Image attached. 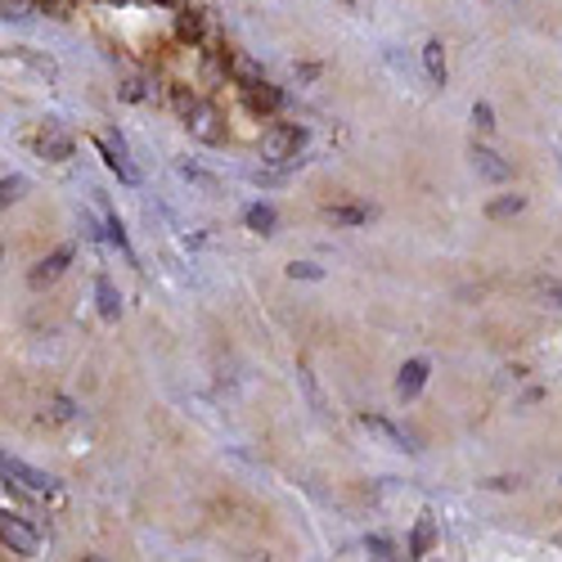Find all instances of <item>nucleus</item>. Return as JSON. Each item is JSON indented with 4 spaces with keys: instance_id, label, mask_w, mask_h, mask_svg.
<instances>
[{
    "instance_id": "nucleus-1",
    "label": "nucleus",
    "mask_w": 562,
    "mask_h": 562,
    "mask_svg": "<svg viewBox=\"0 0 562 562\" xmlns=\"http://www.w3.org/2000/svg\"><path fill=\"white\" fill-rule=\"evenodd\" d=\"M302 145H306V131H302V126H270V131L261 135V162H270V167H293V162H302V158H297Z\"/></svg>"
},
{
    "instance_id": "nucleus-2",
    "label": "nucleus",
    "mask_w": 562,
    "mask_h": 562,
    "mask_svg": "<svg viewBox=\"0 0 562 562\" xmlns=\"http://www.w3.org/2000/svg\"><path fill=\"white\" fill-rule=\"evenodd\" d=\"M184 131H190L199 145H207V149H216V145H225V113L212 104V100H194L190 104V113H184Z\"/></svg>"
},
{
    "instance_id": "nucleus-3",
    "label": "nucleus",
    "mask_w": 562,
    "mask_h": 562,
    "mask_svg": "<svg viewBox=\"0 0 562 562\" xmlns=\"http://www.w3.org/2000/svg\"><path fill=\"white\" fill-rule=\"evenodd\" d=\"M0 473H5L10 486H23V491H32V495H50V491L59 486L50 473H41V468H32V463H23V459H14V454L0 459Z\"/></svg>"
},
{
    "instance_id": "nucleus-4",
    "label": "nucleus",
    "mask_w": 562,
    "mask_h": 562,
    "mask_svg": "<svg viewBox=\"0 0 562 562\" xmlns=\"http://www.w3.org/2000/svg\"><path fill=\"white\" fill-rule=\"evenodd\" d=\"M0 540H5V549L19 558H32L41 549V531L23 518V513H5V518H0Z\"/></svg>"
},
{
    "instance_id": "nucleus-5",
    "label": "nucleus",
    "mask_w": 562,
    "mask_h": 562,
    "mask_svg": "<svg viewBox=\"0 0 562 562\" xmlns=\"http://www.w3.org/2000/svg\"><path fill=\"white\" fill-rule=\"evenodd\" d=\"M95 149H100V158H104V167L122 180V184H139V167L126 158V145H122V135L113 139V135H95Z\"/></svg>"
},
{
    "instance_id": "nucleus-6",
    "label": "nucleus",
    "mask_w": 562,
    "mask_h": 562,
    "mask_svg": "<svg viewBox=\"0 0 562 562\" xmlns=\"http://www.w3.org/2000/svg\"><path fill=\"white\" fill-rule=\"evenodd\" d=\"M360 424H364L373 437H383L392 450H405V454H418V450H424V446H418V437H414V432L396 428L392 418H383V414H360Z\"/></svg>"
},
{
    "instance_id": "nucleus-7",
    "label": "nucleus",
    "mask_w": 562,
    "mask_h": 562,
    "mask_svg": "<svg viewBox=\"0 0 562 562\" xmlns=\"http://www.w3.org/2000/svg\"><path fill=\"white\" fill-rule=\"evenodd\" d=\"M428 373H432V364H428V360H405V364H401V373H396V401H401V405L418 401V392L428 387Z\"/></svg>"
},
{
    "instance_id": "nucleus-8",
    "label": "nucleus",
    "mask_w": 562,
    "mask_h": 562,
    "mask_svg": "<svg viewBox=\"0 0 562 562\" xmlns=\"http://www.w3.org/2000/svg\"><path fill=\"white\" fill-rule=\"evenodd\" d=\"M468 158H473L477 176H482V180H491V184L513 180V162H508V158H499V154H495V149H486V145H473V149H468Z\"/></svg>"
},
{
    "instance_id": "nucleus-9",
    "label": "nucleus",
    "mask_w": 562,
    "mask_h": 562,
    "mask_svg": "<svg viewBox=\"0 0 562 562\" xmlns=\"http://www.w3.org/2000/svg\"><path fill=\"white\" fill-rule=\"evenodd\" d=\"M68 261H72V248L64 244V248H55L50 257H45V261H36V266L27 270V284H32V289H50L55 279L68 270Z\"/></svg>"
},
{
    "instance_id": "nucleus-10",
    "label": "nucleus",
    "mask_w": 562,
    "mask_h": 562,
    "mask_svg": "<svg viewBox=\"0 0 562 562\" xmlns=\"http://www.w3.org/2000/svg\"><path fill=\"white\" fill-rule=\"evenodd\" d=\"M36 154H41V158H50V162H68V158H72V135H64V131H55V126H45V131L36 135Z\"/></svg>"
},
{
    "instance_id": "nucleus-11",
    "label": "nucleus",
    "mask_w": 562,
    "mask_h": 562,
    "mask_svg": "<svg viewBox=\"0 0 562 562\" xmlns=\"http://www.w3.org/2000/svg\"><path fill=\"white\" fill-rule=\"evenodd\" d=\"M225 64H229V81L239 86V90H252V86H261V81H266L261 64H257V59H248V55H229Z\"/></svg>"
},
{
    "instance_id": "nucleus-12",
    "label": "nucleus",
    "mask_w": 562,
    "mask_h": 562,
    "mask_svg": "<svg viewBox=\"0 0 562 562\" xmlns=\"http://www.w3.org/2000/svg\"><path fill=\"white\" fill-rule=\"evenodd\" d=\"M244 100H248L252 113H274V109H284V90L270 86V81H261V86L244 90Z\"/></svg>"
},
{
    "instance_id": "nucleus-13",
    "label": "nucleus",
    "mask_w": 562,
    "mask_h": 562,
    "mask_svg": "<svg viewBox=\"0 0 562 562\" xmlns=\"http://www.w3.org/2000/svg\"><path fill=\"white\" fill-rule=\"evenodd\" d=\"M95 302H100V319L104 324H117V315H122V297H117V289H113V279H95Z\"/></svg>"
},
{
    "instance_id": "nucleus-14",
    "label": "nucleus",
    "mask_w": 562,
    "mask_h": 562,
    "mask_svg": "<svg viewBox=\"0 0 562 562\" xmlns=\"http://www.w3.org/2000/svg\"><path fill=\"white\" fill-rule=\"evenodd\" d=\"M244 225H248L252 234H261V239H266V234H274L279 216H274V207H270V203H252V207L244 212Z\"/></svg>"
},
{
    "instance_id": "nucleus-15",
    "label": "nucleus",
    "mask_w": 562,
    "mask_h": 562,
    "mask_svg": "<svg viewBox=\"0 0 562 562\" xmlns=\"http://www.w3.org/2000/svg\"><path fill=\"white\" fill-rule=\"evenodd\" d=\"M203 27H207V14L203 10H184V14H176V36L180 41H203Z\"/></svg>"
},
{
    "instance_id": "nucleus-16",
    "label": "nucleus",
    "mask_w": 562,
    "mask_h": 562,
    "mask_svg": "<svg viewBox=\"0 0 562 562\" xmlns=\"http://www.w3.org/2000/svg\"><path fill=\"white\" fill-rule=\"evenodd\" d=\"M432 540H437V522L432 518H418L414 522V536H409V558L432 553Z\"/></svg>"
},
{
    "instance_id": "nucleus-17",
    "label": "nucleus",
    "mask_w": 562,
    "mask_h": 562,
    "mask_svg": "<svg viewBox=\"0 0 562 562\" xmlns=\"http://www.w3.org/2000/svg\"><path fill=\"white\" fill-rule=\"evenodd\" d=\"M518 212H527V194H499V199L486 203V216L491 221H508V216H518Z\"/></svg>"
},
{
    "instance_id": "nucleus-18",
    "label": "nucleus",
    "mask_w": 562,
    "mask_h": 562,
    "mask_svg": "<svg viewBox=\"0 0 562 562\" xmlns=\"http://www.w3.org/2000/svg\"><path fill=\"white\" fill-rule=\"evenodd\" d=\"M424 68H428L432 86H446V45L441 41H428L424 45Z\"/></svg>"
},
{
    "instance_id": "nucleus-19",
    "label": "nucleus",
    "mask_w": 562,
    "mask_h": 562,
    "mask_svg": "<svg viewBox=\"0 0 562 562\" xmlns=\"http://www.w3.org/2000/svg\"><path fill=\"white\" fill-rule=\"evenodd\" d=\"M324 216H329L334 225H364L373 212H369V207H360V203H342V207H324Z\"/></svg>"
},
{
    "instance_id": "nucleus-20",
    "label": "nucleus",
    "mask_w": 562,
    "mask_h": 562,
    "mask_svg": "<svg viewBox=\"0 0 562 562\" xmlns=\"http://www.w3.org/2000/svg\"><path fill=\"white\" fill-rule=\"evenodd\" d=\"M104 239H109V244H113V248H117L126 261H135V252H131V239H126V225H122L113 212L104 216Z\"/></svg>"
},
{
    "instance_id": "nucleus-21",
    "label": "nucleus",
    "mask_w": 562,
    "mask_h": 562,
    "mask_svg": "<svg viewBox=\"0 0 562 562\" xmlns=\"http://www.w3.org/2000/svg\"><path fill=\"white\" fill-rule=\"evenodd\" d=\"M117 95H122L126 104H145V100L154 95V90H145V81H139V77H126V81L117 86Z\"/></svg>"
},
{
    "instance_id": "nucleus-22",
    "label": "nucleus",
    "mask_w": 562,
    "mask_h": 562,
    "mask_svg": "<svg viewBox=\"0 0 562 562\" xmlns=\"http://www.w3.org/2000/svg\"><path fill=\"white\" fill-rule=\"evenodd\" d=\"M72 10H77V0H36V14L45 19H72Z\"/></svg>"
},
{
    "instance_id": "nucleus-23",
    "label": "nucleus",
    "mask_w": 562,
    "mask_h": 562,
    "mask_svg": "<svg viewBox=\"0 0 562 562\" xmlns=\"http://www.w3.org/2000/svg\"><path fill=\"white\" fill-rule=\"evenodd\" d=\"M297 383L306 387V396H311L315 414H329V405H324V396H319V387H315V379H311V369H306V364H297Z\"/></svg>"
},
{
    "instance_id": "nucleus-24",
    "label": "nucleus",
    "mask_w": 562,
    "mask_h": 562,
    "mask_svg": "<svg viewBox=\"0 0 562 562\" xmlns=\"http://www.w3.org/2000/svg\"><path fill=\"white\" fill-rule=\"evenodd\" d=\"M23 190H27V180H23V176H5V180H0V203H5V207L19 203Z\"/></svg>"
},
{
    "instance_id": "nucleus-25",
    "label": "nucleus",
    "mask_w": 562,
    "mask_h": 562,
    "mask_svg": "<svg viewBox=\"0 0 562 562\" xmlns=\"http://www.w3.org/2000/svg\"><path fill=\"white\" fill-rule=\"evenodd\" d=\"M284 274H289V279H306V284H319V279H324V266H315V261H293Z\"/></svg>"
},
{
    "instance_id": "nucleus-26",
    "label": "nucleus",
    "mask_w": 562,
    "mask_h": 562,
    "mask_svg": "<svg viewBox=\"0 0 562 562\" xmlns=\"http://www.w3.org/2000/svg\"><path fill=\"white\" fill-rule=\"evenodd\" d=\"M0 10H5V23H23L36 10V0H0Z\"/></svg>"
},
{
    "instance_id": "nucleus-27",
    "label": "nucleus",
    "mask_w": 562,
    "mask_h": 562,
    "mask_svg": "<svg viewBox=\"0 0 562 562\" xmlns=\"http://www.w3.org/2000/svg\"><path fill=\"white\" fill-rule=\"evenodd\" d=\"M50 414L59 418V424H72V418H77V401L72 396H50Z\"/></svg>"
},
{
    "instance_id": "nucleus-28",
    "label": "nucleus",
    "mask_w": 562,
    "mask_h": 562,
    "mask_svg": "<svg viewBox=\"0 0 562 562\" xmlns=\"http://www.w3.org/2000/svg\"><path fill=\"white\" fill-rule=\"evenodd\" d=\"M364 549H369L373 558H396V544H392L387 536H364Z\"/></svg>"
},
{
    "instance_id": "nucleus-29",
    "label": "nucleus",
    "mask_w": 562,
    "mask_h": 562,
    "mask_svg": "<svg viewBox=\"0 0 562 562\" xmlns=\"http://www.w3.org/2000/svg\"><path fill=\"white\" fill-rule=\"evenodd\" d=\"M473 126H477V131H495V109H491L486 100L473 104Z\"/></svg>"
},
{
    "instance_id": "nucleus-30",
    "label": "nucleus",
    "mask_w": 562,
    "mask_h": 562,
    "mask_svg": "<svg viewBox=\"0 0 562 562\" xmlns=\"http://www.w3.org/2000/svg\"><path fill=\"white\" fill-rule=\"evenodd\" d=\"M180 176H184V180H194V184H203L207 194H216V180H212L207 171H199V167H190V162H180Z\"/></svg>"
},
{
    "instance_id": "nucleus-31",
    "label": "nucleus",
    "mask_w": 562,
    "mask_h": 562,
    "mask_svg": "<svg viewBox=\"0 0 562 562\" xmlns=\"http://www.w3.org/2000/svg\"><path fill=\"white\" fill-rule=\"evenodd\" d=\"M19 59H27V64H32L36 72H45V77H50V81L59 77V68H55V59H41V55H32V50H19Z\"/></svg>"
},
{
    "instance_id": "nucleus-32",
    "label": "nucleus",
    "mask_w": 562,
    "mask_h": 562,
    "mask_svg": "<svg viewBox=\"0 0 562 562\" xmlns=\"http://www.w3.org/2000/svg\"><path fill=\"white\" fill-rule=\"evenodd\" d=\"M553 306H562V279H540V284H536Z\"/></svg>"
},
{
    "instance_id": "nucleus-33",
    "label": "nucleus",
    "mask_w": 562,
    "mask_h": 562,
    "mask_svg": "<svg viewBox=\"0 0 562 562\" xmlns=\"http://www.w3.org/2000/svg\"><path fill=\"white\" fill-rule=\"evenodd\" d=\"M486 486H491V491H518L522 482H518V477H491Z\"/></svg>"
},
{
    "instance_id": "nucleus-34",
    "label": "nucleus",
    "mask_w": 562,
    "mask_h": 562,
    "mask_svg": "<svg viewBox=\"0 0 562 562\" xmlns=\"http://www.w3.org/2000/svg\"><path fill=\"white\" fill-rule=\"evenodd\" d=\"M315 77H319V64H302L297 68V81H315Z\"/></svg>"
},
{
    "instance_id": "nucleus-35",
    "label": "nucleus",
    "mask_w": 562,
    "mask_h": 562,
    "mask_svg": "<svg viewBox=\"0 0 562 562\" xmlns=\"http://www.w3.org/2000/svg\"><path fill=\"white\" fill-rule=\"evenodd\" d=\"M540 401H544V387H531V392L522 396V405H540Z\"/></svg>"
},
{
    "instance_id": "nucleus-36",
    "label": "nucleus",
    "mask_w": 562,
    "mask_h": 562,
    "mask_svg": "<svg viewBox=\"0 0 562 562\" xmlns=\"http://www.w3.org/2000/svg\"><path fill=\"white\" fill-rule=\"evenodd\" d=\"M154 5H167V10H180V5H184V0H154Z\"/></svg>"
}]
</instances>
